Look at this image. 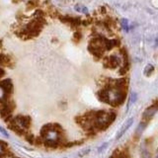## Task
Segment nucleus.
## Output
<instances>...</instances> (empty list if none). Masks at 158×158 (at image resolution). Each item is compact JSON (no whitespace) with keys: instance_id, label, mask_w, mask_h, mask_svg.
Instances as JSON below:
<instances>
[{"instance_id":"nucleus-1","label":"nucleus","mask_w":158,"mask_h":158,"mask_svg":"<svg viewBox=\"0 0 158 158\" xmlns=\"http://www.w3.org/2000/svg\"><path fill=\"white\" fill-rule=\"evenodd\" d=\"M132 122H133L132 118H130V120H128V121L125 123V125H123V127H122V130L120 131V132L118 133V135H117V139H118V138L123 136V135L127 131V130H128V127H130L132 125Z\"/></svg>"},{"instance_id":"nucleus-2","label":"nucleus","mask_w":158,"mask_h":158,"mask_svg":"<svg viewBox=\"0 0 158 158\" xmlns=\"http://www.w3.org/2000/svg\"><path fill=\"white\" fill-rule=\"evenodd\" d=\"M47 138L49 141H56L57 138V133L56 131H49L47 135Z\"/></svg>"},{"instance_id":"nucleus-3","label":"nucleus","mask_w":158,"mask_h":158,"mask_svg":"<svg viewBox=\"0 0 158 158\" xmlns=\"http://www.w3.org/2000/svg\"><path fill=\"white\" fill-rule=\"evenodd\" d=\"M3 95H4V91H3V89L0 87V99L3 97Z\"/></svg>"},{"instance_id":"nucleus-4","label":"nucleus","mask_w":158,"mask_h":158,"mask_svg":"<svg viewBox=\"0 0 158 158\" xmlns=\"http://www.w3.org/2000/svg\"><path fill=\"white\" fill-rule=\"evenodd\" d=\"M1 151H2V150H1V147H0V153H1Z\"/></svg>"}]
</instances>
